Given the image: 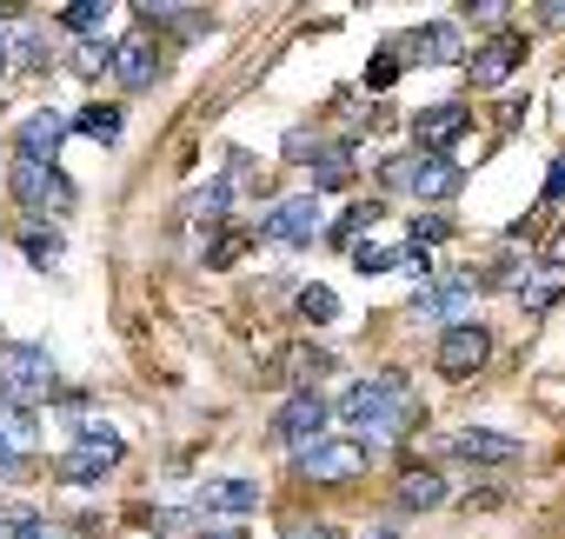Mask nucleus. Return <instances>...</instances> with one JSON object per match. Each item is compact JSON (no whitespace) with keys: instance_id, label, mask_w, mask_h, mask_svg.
<instances>
[{"instance_id":"f257e3e1","label":"nucleus","mask_w":565,"mask_h":539,"mask_svg":"<svg viewBox=\"0 0 565 539\" xmlns=\"http://www.w3.org/2000/svg\"><path fill=\"white\" fill-rule=\"evenodd\" d=\"M340 413H347V426L360 433V446H373V440H386V433H399L406 420H413V400H406V373H366L347 400H340Z\"/></svg>"},{"instance_id":"f03ea898","label":"nucleus","mask_w":565,"mask_h":539,"mask_svg":"<svg viewBox=\"0 0 565 539\" xmlns=\"http://www.w3.org/2000/svg\"><path fill=\"white\" fill-rule=\"evenodd\" d=\"M47 387H54L47 347H28V340L0 347V400H8V406H28L34 413V400H47Z\"/></svg>"},{"instance_id":"7ed1b4c3","label":"nucleus","mask_w":565,"mask_h":539,"mask_svg":"<svg viewBox=\"0 0 565 539\" xmlns=\"http://www.w3.org/2000/svg\"><path fill=\"white\" fill-rule=\"evenodd\" d=\"M380 180L399 187V193H419V200H452L459 193V167L439 160V154H393L380 167Z\"/></svg>"},{"instance_id":"20e7f679","label":"nucleus","mask_w":565,"mask_h":539,"mask_svg":"<svg viewBox=\"0 0 565 539\" xmlns=\"http://www.w3.org/2000/svg\"><path fill=\"white\" fill-rule=\"evenodd\" d=\"M114 466H120V433H114V426H81V440L61 453L54 473H61L67 486H94V479H107Z\"/></svg>"},{"instance_id":"39448f33","label":"nucleus","mask_w":565,"mask_h":539,"mask_svg":"<svg viewBox=\"0 0 565 539\" xmlns=\"http://www.w3.org/2000/svg\"><path fill=\"white\" fill-rule=\"evenodd\" d=\"M14 200H21L28 213H47V220H61V213L74 207V180H67L61 167H41V160H14Z\"/></svg>"},{"instance_id":"423d86ee","label":"nucleus","mask_w":565,"mask_h":539,"mask_svg":"<svg viewBox=\"0 0 565 539\" xmlns=\"http://www.w3.org/2000/svg\"><path fill=\"white\" fill-rule=\"evenodd\" d=\"M327 420H333V400H327L320 387H307V393H294L287 406L273 413V440H279V446H313V440L327 433Z\"/></svg>"},{"instance_id":"0eeeda50","label":"nucleus","mask_w":565,"mask_h":539,"mask_svg":"<svg viewBox=\"0 0 565 539\" xmlns=\"http://www.w3.org/2000/svg\"><path fill=\"white\" fill-rule=\"evenodd\" d=\"M486 360H492V334H486V327H472V320L446 327V334H439V347H433V367H439L446 380H472Z\"/></svg>"},{"instance_id":"6e6552de","label":"nucleus","mask_w":565,"mask_h":539,"mask_svg":"<svg viewBox=\"0 0 565 539\" xmlns=\"http://www.w3.org/2000/svg\"><path fill=\"white\" fill-rule=\"evenodd\" d=\"M366 466H373V453L360 440H313V446H300V473L307 479H360Z\"/></svg>"},{"instance_id":"1a4fd4ad","label":"nucleus","mask_w":565,"mask_h":539,"mask_svg":"<svg viewBox=\"0 0 565 539\" xmlns=\"http://www.w3.org/2000/svg\"><path fill=\"white\" fill-rule=\"evenodd\" d=\"M393 54H399V61H419V67H446V61L466 54V34H459L452 21H419V28H406V41H399Z\"/></svg>"},{"instance_id":"9d476101","label":"nucleus","mask_w":565,"mask_h":539,"mask_svg":"<svg viewBox=\"0 0 565 539\" xmlns=\"http://www.w3.org/2000/svg\"><path fill=\"white\" fill-rule=\"evenodd\" d=\"M273 246H307L313 233H327V220H320V200L313 193H300V200H279L273 213H266V226H259Z\"/></svg>"},{"instance_id":"9b49d317","label":"nucleus","mask_w":565,"mask_h":539,"mask_svg":"<svg viewBox=\"0 0 565 539\" xmlns=\"http://www.w3.org/2000/svg\"><path fill=\"white\" fill-rule=\"evenodd\" d=\"M519 61H525V34H519V28H499V34H492V41L466 61V74H472L479 87H505Z\"/></svg>"},{"instance_id":"f8f14e48","label":"nucleus","mask_w":565,"mask_h":539,"mask_svg":"<svg viewBox=\"0 0 565 539\" xmlns=\"http://www.w3.org/2000/svg\"><path fill=\"white\" fill-rule=\"evenodd\" d=\"M107 67H114V81H127V87H153V74H160V47H153V34H147V28L120 34Z\"/></svg>"},{"instance_id":"ddd939ff","label":"nucleus","mask_w":565,"mask_h":539,"mask_svg":"<svg viewBox=\"0 0 565 539\" xmlns=\"http://www.w3.org/2000/svg\"><path fill=\"white\" fill-rule=\"evenodd\" d=\"M466 127H472V114H466L459 101H439V107H426V114L413 120V140H419L413 154H439V160H446V147H452Z\"/></svg>"},{"instance_id":"4468645a","label":"nucleus","mask_w":565,"mask_h":539,"mask_svg":"<svg viewBox=\"0 0 565 539\" xmlns=\"http://www.w3.org/2000/svg\"><path fill=\"white\" fill-rule=\"evenodd\" d=\"M466 307H472V274H446V281H433V287L413 294V314L419 320H452L459 327Z\"/></svg>"},{"instance_id":"2eb2a0df","label":"nucleus","mask_w":565,"mask_h":539,"mask_svg":"<svg viewBox=\"0 0 565 539\" xmlns=\"http://www.w3.org/2000/svg\"><path fill=\"white\" fill-rule=\"evenodd\" d=\"M14 140H21V160H41V167H54V154H61V140H67V120H61L54 107H47V114H28Z\"/></svg>"},{"instance_id":"dca6fc26","label":"nucleus","mask_w":565,"mask_h":539,"mask_svg":"<svg viewBox=\"0 0 565 539\" xmlns=\"http://www.w3.org/2000/svg\"><path fill=\"white\" fill-rule=\"evenodd\" d=\"M253 506H259V486L253 479H206L200 499H193V512H226V519H246Z\"/></svg>"},{"instance_id":"f3484780","label":"nucleus","mask_w":565,"mask_h":539,"mask_svg":"<svg viewBox=\"0 0 565 539\" xmlns=\"http://www.w3.org/2000/svg\"><path fill=\"white\" fill-rule=\"evenodd\" d=\"M452 453H459L466 466H505V459L519 453V440H512V433H486V426H466V433H452Z\"/></svg>"},{"instance_id":"a211bd4d","label":"nucleus","mask_w":565,"mask_h":539,"mask_svg":"<svg viewBox=\"0 0 565 539\" xmlns=\"http://www.w3.org/2000/svg\"><path fill=\"white\" fill-rule=\"evenodd\" d=\"M8 67H14L21 81H34V74H47V67H54V41H47V28H14V47H8Z\"/></svg>"},{"instance_id":"6ab92c4d","label":"nucleus","mask_w":565,"mask_h":539,"mask_svg":"<svg viewBox=\"0 0 565 539\" xmlns=\"http://www.w3.org/2000/svg\"><path fill=\"white\" fill-rule=\"evenodd\" d=\"M399 506H406V512L446 506V479H439L433 466H406V473H399Z\"/></svg>"},{"instance_id":"aec40b11","label":"nucleus","mask_w":565,"mask_h":539,"mask_svg":"<svg viewBox=\"0 0 565 539\" xmlns=\"http://www.w3.org/2000/svg\"><path fill=\"white\" fill-rule=\"evenodd\" d=\"M279 367H287V380H300V393H307V387H320L333 373V347H287Z\"/></svg>"},{"instance_id":"412c9836","label":"nucleus","mask_w":565,"mask_h":539,"mask_svg":"<svg viewBox=\"0 0 565 539\" xmlns=\"http://www.w3.org/2000/svg\"><path fill=\"white\" fill-rule=\"evenodd\" d=\"M140 526H147L153 539H186V532L200 526V512H193V506H140Z\"/></svg>"},{"instance_id":"4be33fe9","label":"nucleus","mask_w":565,"mask_h":539,"mask_svg":"<svg viewBox=\"0 0 565 539\" xmlns=\"http://www.w3.org/2000/svg\"><path fill=\"white\" fill-rule=\"evenodd\" d=\"M558 294H565V266H539V274H525V281H519V300H525L532 314H545Z\"/></svg>"},{"instance_id":"5701e85b","label":"nucleus","mask_w":565,"mask_h":539,"mask_svg":"<svg viewBox=\"0 0 565 539\" xmlns=\"http://www.w3.org/2000/svg\"><path fill=\"white\" fill-rule=\"evenodd\" d=\"M67 134H87V140H100V147H114V140H120V107H100V101H94L81 120H67Z\"/></svg>"},{"instance_id":"b1692460","label":"nucleus","mask_w":565,"mask_h":539,"mask_svg":"<svg viewBox=\"0 0 565 539\" xmlns=\"http://www.w3.org/2000/svg\"><path fill=\"white\" fill-rule=\"evenodd\" d=\"M373 220H380V200H353V207H347V213L327 226V240H333V246H353V240H360Z\"/></svg>"},{"instance_id":"393cba45","label":"nucleus","mask_w":565,"mask_h":539,"mask_svg":"<svg viewBox=\"0 0 565 539\" xmlns=\"http://www.w3.org/2000/svg\"><path fill=\"white\" fill-rule=\"evenodd\" d=\"M21 253H28L34 266H61V233H54L47 220H28V226H21Z\"/></svg>"},{"instance_id":"a878e982","label":"nucleus","mask_w":565,"mask_h":539,"mask_svg":"<svg viewBox=\"0 0 565 539\" xmlns=\"http://www.w3.org/2000/svg\"><path fill=\"white\" fill-rule=\"evenodd\" d=\"M54 21H61L67 34H81V41H94V34L107 28V0H74V8H61Z\"/></svg>"},{"instance_id":"bb28decb","label":"nucleus","mask_w":565,"mask_h":539,"mask_svg":"<svg viewBox=\"0 0 565 539\" xmlns=\"http://www.w3.org/2000/svg\"><path fill=\"white\" fill-rule=\"evenodd\" d=\"M0 539H54V526L21 506V512H0Z\"/></svg>"},{"instance_id":"cd10ccee","label":"nucleus","mask_w":565,"mask_h":539,"mask_svg":"<svg viewBox=\"0 0 565 539\" xmlns=\"http://www.w3.org/2000/svg\"><path fill=\"white\" fill-rule=\"evenodd\" d=\"M300 314L313 320V327H327V320H340V300H333V287H300Z\"/></svg>"},{"instance_id":"c85d7f7f","label":"nucleus","mask_w":565,"mask_h":539,"mask_svg":"<svg viewBox=\"0 0 565 539\" xmlns=\"http://www.w3.org/2000/svg\"><path fill=\"white\" fill-rule=\"evenodd\" d=\"M353 266L360 274H393V266H406V246H353Z\"/></svg>"},{"instance_id":"c756f323","label":"nucleus","mask_w":565,"mask_h":539,"mask_svg":"<svg viewBox=\"0 0 565 539\" xmlns=\"http://www.w3.org/2000/svg\"><path fill=\"white\" fill-rule=\"evenodd\" d=\"M446 233H452V226H446V220H439V213H419V220H413V226H406V246H413V253H426V246H439V240H446Z\"/></svg>"},{"instance_id":"7c9ffc66","label":"nucleus","mask_w":565,"mask_h":539,"mask_svg":"<svg viewBox=\"0 0 565 539\" xmlns=\"http://www.w3.org/2000/svg\"><path fill=\"white\" fill-rule=\"evenodd\" d=\"M226 207H233V187H226V180H206V193L193 200V213H200V220H220Z\"/></svg>"},{"instance_id":"2f4dec72","label":"nucleus","mask_w":565,"mask_h":539,"mask_svg":"<svg viewBox=\"0 0 565 539\" xmlns=\"http://www.w3.org/2000/svg\"><path fill=\"white\" fill-rule=\"evenodd\" d=\"M279 539H340V526H327V519H287Z\"/></svg>"},{"instance_id":"473e14b6","label":"nucleus","mask_w":565,"mask_h":539,"mask_svg":"<svg viewBox=\"0 0 565 539\" xmlns=\"http://www.w3.org/2000/svg\"><path fill=\"white\" fill-rule=\"evenodd\" d=\"M107 61H114V47H107V41H81V74H100Z\"/></svg>"},{"instance_id":"72a5a7b5","label":"nucleus","mask_w":565,"mask_h":539,"mask_svg":"<svg viewBox=\"0 0 565 539\" xmlns=\"http://www.w3.org/2000/svg\"><path fill=\"white\" fill-rule=\"evenodd\" d=\"M393 74H399V54H373V67H366V87H393Z\"/></svg>"},{"instance_id":"f704fd0d","label":"nucleus","mask_w":565,"mask_h":539,"mask_svg":"<svg viewBox=\"0 0 565 539\" xmlns=\"http://www.w3.org/2000/svg\"><path fill=\"white\" fill-rule=\"evenodd\" d=\"M539 21H545V28H565V0H545V8H539Z\"/></svg>"},{"instance_id":"c9c22d12","label":"nucleus","mask_w":565,"mask_h":539,"mask_svg":"<svg viewBox=\"0 0 565 539\" xmlns=\"http://www.w3.org/2000/svg\"><path fill=\"white\" fill-rule=\"evenodd\" d=\"M545 193H552V200L565 193V160H552V173H545Z\"/></svg>"},{"instance_id":"e433bc0d","label":"nucleus","mask_w":565,"mask_h":539,"mask_svg":"<svg viewBox=\"0 0 565 539\" xmlns=\"http://www.w3.org/2000/svg\"><path fill=\"white\" fill-rule=\"evenodd\" d=\"M193 539H246L239 526H213V532H193Z\"/></svg>"},{"instance_id":"4c0bfd02","label":"nucleus","mask_w":565,"mask_h":539,"mask_svg":"<svg viewBox=\"0 0 565 539\" xmlns=\"http://www.w3.org/2000/svg\"><path fill=\"white\" fill-rule=\"evenodd\" d=\"M21 466H28V459H14V453H0V479H14Z\"/></svg>"},{"instance_id":"58836bf2","label":"nucleus","mask_w":565,"mask_h":539,"mask_svg":"<svg viewBox=\"0 0 565 539\" xmlns=\"http://www.w3.org/2000/svg\"><path fill=\"white\" fill-rule=\"evenodd\" d=\"M0 67H8V34H0Z\"/></svg>"},{"instance_id":"ea45409f","label":"nucleus","mask_w":565,"mask_h":539,"mask_svg":"<svg viewBox=\"0 0 565 539\" xmlns=\"http://www.w3.org/2000/svg\"><path fill=\"white\" fill-rule=\"evenodd\" d=\"M366 539H393V532H366Z\"/></svg>"}]
</instances>
